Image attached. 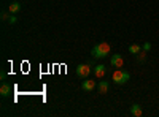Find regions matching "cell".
Masks as SVG:
<instances>
[{"mask_svg": "<svg viewBox=\"0 0 159 117\" xmlns=\"http://www.w3.org/2000/svg\"><path fill=\"white\" fill-rule=\"evenodd\" d=\"M110 65L113 68H123L124 67V57L121 56V54H115V56H111V59H110Z\"/></svg>", "mask_w": 159, "mask_h": 117, "instance_id": "277c9868", "label": "cell"}, {"mask_svg": "<svg viewBox=\"0 0 159 117\" xmlns=\"http://www.w3.org/2000/svg\"><path fill=\"white\" fill-rule=\"evenodd\" d=\"M5 76H7V74H5V71H2V73H0V79L3 81V79H5Z\"/></svg>", "mask_w": 159, "mask_h": 117, "instance_id": "2e32d148", "label": "cell"}, {"mask_svg": "<svg viewBox=\"0 0 159 117\" xmlns=\"http://www.w3.org/2000/svg\"><path fill=\"white\" fill-rule=\"evenodd\" d=\"M10 94H11V86L3 81L2 86H0V95H2V97H8Z\"/></svg>", "mask_w": 159, "mask_h": 117, "instance_id": "52a82bcc", "label": "cell"}, {"mask_svg": "<svg viewBox=\"0 0 159 117\" xmlns=\"http://www.w3.org/2000/svg\"><path fill=\"white\" fill-rule=\"evenodd\" d=\"M10 19V15L7 11H2V21H8Z\"/></svg>", "mask_w": 159, "mask_h": 117, "instance_id": "9a60e30c", "label": "cell"}, {"mask_svg": "<svg viewBox=\"0 0 159 117\" xmlns=\"http://www.w3.org/2000/svg\"><path fill=\"white\" fill-rule=\"evenodd\" d=\"M135 57H137V62H139V63H143V62H145V59H147V51H143V49H142Z\"/></svg>", "mask_w": 159, "mask_h": 117, "instance_id": "7c38bea8", "label": "cell"}, {"mask_svg": "<svg viewBox=\"0 0 159 117\" xmlns=\"http://www.w3.org/2000/svg\"><path fill=\"white\" fill-rule=\"evenodd\" d=\"M81 89L86 90V92H92V90L96 89V81H92V79H88L86 77V81L81 82Z\"/></svg>", "mask_w": 159, "mask_h": 117, "instance_id": "5b68a950", "label": "cell"}, {"mask_svg": "<svg viewBox=\"0 0 159 117\" xmlns=\"http://www.w3.org/2000/svg\"><path fill=\"white\" fill-rule=\"evenodd\" d=\"M8 21H10V24H16V22H18V18H16V15H11Z\"/></svg>", "mask_w": 159, "mask_h": 117, "instance_id": "4fadbf2b", "label": "cell"}, {"mask_svg": "<svg viewBox=\"0 0 159 117\" xmlns=\"http://www.w3.org/2000/svg\"><path fill=\"white\" fill-rule=\"evenodd\" d=\"M110 52H111V46L107 41H102V43L96 44L91 51L92 57H96V59H105L107 56H110Z\"/></svg>", "mask_w": 159, "mask_h": 117, "instance_id": "6da1fadb", "label": "cell"}, {"mask_svg": "<svg viewBox=\"0 0 159 117\" xmlns=\"http://www.w3.org/2000/svg\"><path fill=\"white\" fill-rule=\"evenodd\" d=\"M130 114L134 115V117H140V115L143 114L142 106H140V105H132V106H130Z\"/></svg>", "mask_w": 159, "mask_h": 117, "instance_id": "9c48e42d", "label": "cell"}, {"mask_svg": "<svg viewBox=\"0 0 159 117\" xmlns=\"http://www.w3.org/2000/svg\"><path fill=\"white\" fill-rule=\"evenodd\" d=\"M111 79H113V82L115 84H126L129 79H130V74L127 73V71H124V70H121V68H116L115 71H113V74H111Z\"/></svg>", "mask_w": 159, "mask_h": 117, "instance_id": "7a4b0ae2", "label": "cell"}, {"mask_svg": "<svg viewBox=\"0 0 159 117\" xmlns=\"http://www.w3.org/2000/svg\"><path fill=\"white\" fill-rule=\"evenodd\" d=\"M105 73H107V67H105L103 63H99V65H96V67H94V74L97 77H103Z\"/></svg>", "mask_w": 159, "mask_h": 117, "instance_id": "8992f818", "label": "cell"}, {"mask_svg": "<svg viewBox=\"0 0 159 117\" xmlns=\"http://www.w3.org/2000/svg\"><path fill=\"white\" fill-rule=\"evenodd\" d=\"M8 11L11 13V15H16V13H19V11H21V3H19V2H11V3L8 5Z\"/></svg>", "mask_w": 159, "mask_h": 117, "instance_id": "ba28073f", "label": "cell"}, {"mask_svg": "<svg viewBox=\"0 0 159 117\" xmlns=\"http://www.w3.org/2000/svg\"><path fill=\"white\" fill-rule=\"evenodd\" d=\"M142 49H143V51H147V52H148V51L151 49V43H145V44L142 46Z\"/></svg>", "mask_w": 159, "mask_h": 117, "instance_id": "5bb4252c", "label": "cell"}, {"mask_svg": "<svg viewBox=\"0 0 159 117\" xmlns=\"http://www.w3.org/2000/svg\"><path fill=\"white\" fill-rule=\"evenodd\" d=\"M108 87H110V84H108V81H99V94H107L108 92Z\"/></svg>", "mask_w": 159, "mask_h": 117, "instance_id": "30bf717a", "label": "cell"}, {"mask_svg": "<svg viewBox=\"0 0 159 117\" xmlns=\"http://www.w3.org/2000/svg\"><path fill=\"white\" fill-rule=\"evenodd\" d=\"M75 71H76V76L81 77V79H86V77L91 74V68H89L88 63H80L78 67L75 68Z\"/></svg>", "mask_w": 159, "mask_h": 117, "instance_id": "3957f363", "label": "cell"}, {"mask_svg": "<svg viewBox=\"0 0 159 117\" xmlns=\"http://www.w3.org/2000/svg\"><path fill=\"white\" fill-rule=\"evenodd\" d=\"M140 51H142V46H140V44H130V46H129V52L134 54V56H137Z\"/></svg>", "mask_w": 159, "mask_h": 117, "instance_id": "8fae6325", "label": "cell"}]
</instances>
